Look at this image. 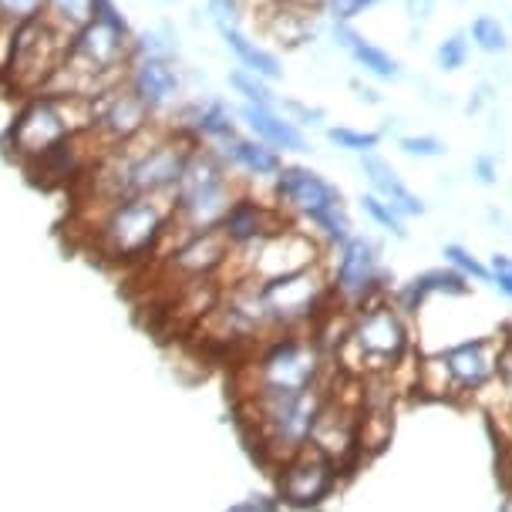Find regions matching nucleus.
Listing matches in <instances>:
<instances>
[{"label":"nucleus","instance_id":"23","mask_svg":"<svg viewBox=\"0 0 512 512\" xmlns=\"http://www.w3.org/2000/svg\"><path fill=\"white\" fill-rule=\"evenodd\" d=\"M226 85L233 88V95H240L243 105H256V108H277L280 105V95L273 91V81L253 75L246 68H233L226 75Z\"/></svg>","mask_w":512,"mask_h":512},{"label":"nucleus","instance_id":"13","mask_svg":"<svg viewBox=\"0 0 512 512\" xmlns=\"http://www.w3.org/2000/svg\"><path fill=\"white\" fill-rule=\"evenodd\" d=\"M122 81L155 118L166 115V112H176V108L182 105V91H186V78H182L179 58L176 61H169V58H132Z\"/></svg>","mask_w":512,"mask_h":512},{"label":"nucleus","instance_id":"12","mask_svg":"<svg viewBox=\"0 0 512 512\" xmlns=\"http://www.w3.org/2000/svg\"><path fill=\"white\" fill-rule=\"evenodd\" d=\"M277 486H280V499L287 506L294 509L320 506L337 486V465L327 455H320L314 445H307L280 465Z\"/></svg>","mask_w":512,"mask_h":512},{"label":"nucleus","instance_id":"22","mask_svg":"<svg viewBox=\"0 0 512 512\" xmlns=\"http://www.w3.org/2000/svg\"><path fill=\"white\" fill-rule=\"evenodd\" d=\"M219 38H223L226 51L233 54L236 68H246V71H253V75H260V78H267V81H280L283 78L280 54L270 51L267 44L253 41L246 31H226V34H219Z\"/></svg>","mask_w":512,"mask_h":512},{"label":"nucleus","instance_id":"21","mask_svg":"<svg viewBox=\"0 0 512 512\" xmlns=\"http://www.w3.org/2000/svg\"><path fill=\"white\" fill-rule=\"evenodd\" d=\"M219 152H223V159L230 162L233 172H240V176L253 179V182H273L277 179V172L283 169V152L270 149L267 142L253 139V135H236L226 145H216Z\"/></svg>","mask_w":512,"mask_h":512},{"label":"nucleus","instance_id":"35","mask_svg":"<svg viewBox=\"0 0 512 512\" xmlns=\"http://www.w3.org/2000/svg\"><path fill=\"white\" fill-rule=\"evenodd\" d=\"M489 283L506 300H512V256H506V253L492 256V260H489Z\"/></svg>","mask_w":512,"mask_h":512},{"label":"nucleus","instance_id":"32","mask_svg":"<svg viewBox=\"0 0 512 512\" xmlns=\"http://www.w3.org/2000/svg\"><path fill=\"white\" fill-rule=\"evenodd\" d=\"M34 17H44V0H0V27L14 31Z\"/></svg>","mask_w":512,"mask_h":512},{"label":"nucleus","instance_id":"14","mask_svg":"<svg viewBox=\"0 0 512 512\" xmlns=\"http://www.w3.org/2000/svg\"><path fill=\"white\" fill-rule=\"evenodd\" d=\"M226 263H230V243L223 240L219 230L182 236L166 253V270L172 277H179L186 287H192V283H213L216 273L226 270Z\"/></svg>","mask_w":512,"mask_h":512},{"label":"nucleus","instance_id":"24","mask_svg":"<svg viewBox=\"0 0 512 512\" xmlns=\"http://www.w3.org/2000/svg\"><path fill=\"white\" fill-rule=\"evenodd\" d=\"M95 17V0H44V21L58 27L61 34L81 31Z\"/></svg>","mask_w":512,"mask_h":512},{"label":"nucleus","instance_id":"37","mask_svg":"<svg viewBox=\"0 0 512 512\" xmlns=\"http://www.w3.org/2000/svg\"><path fill=\"white\" fill-rule=\"evenodd\" d=\"M435 7H438V0H405V14H408L411 34H418V38H422V27L435 17Z\"/></svg>","mask_w":512,"mask_h":512},{"label":"nucleus","instance_id":"40","mask_svg":"<svg viewBox=\"0 0 512 512\" xmlns=\"http://www.w3.org/2000/svg\"><path fill=\"white\" fill-rule=\"evenodd\" d=\"M492 98H496V88H492L489 81H479L475 91H472V98L465 102V115H479L482 108L492 105Z\"/></svg>","mask_w":512,"mask_h":512},{"label":"nucleus","instance_id":"27","mask_svg":"<svg viewBox=\"0 0 512 512\" xmlns=\"http://www.w3.org/2000/svg\"><path fill=\"white\" fill-rule=\"evenodd\" d=\"M358 206H361V213L368 216L374 226H378V230L391 233L395 240H405V236H408V230H405V216H401L391 203H384L381 196H374V192H361Z\"/></svg>","mask_w":512,"mask_h":512},{"label":"nucleus","instance_id":"6","mask_svg":"<svg viewBox=\"0 0 512 512\" xmlns=\"http://www.w3.org/2000/svg\"><path fill=\"white\" fill-rule=\"evenodd\" d=\"M502 347L506 341H492V337H475V341L448 347L438 358L418 364V391L432 398L486 391L502 371Z\"/></svg>","mask_w":512,"mask_h":512},{"label":"nucleus","instance_id":"41","mask_svg":"<svg viewBox=\"0 0 512 512\" xmlns=\"http://www.w3.org/2000/svg\"><path fill=\"white\" fill-rule=\"evenodd\" d=\"M351 91H354V98H358L361 105H381L384 102V95L374 85H364V81H358L354 78L351 81Z\"/></svg>","mask_w":512,"mask_h":512},{"label":"nucleus","instance_id":"9","mask_svg":"<svg viewBox=\"0 0 512 512\" xmlns=\"http://www.w3.org/2000/svg\"><path fill=\"white\" fill-rule=\"evenodd\" d=\"M327 273H331L334 304L344 314L388 294V270L381 263V246L371 236L354 233L351 240L337 246L334 256L327 260Z\"/></svg>","mask_w":512,"mask_h":512},{"label":"nucleus","instance_id":"25","mask_svg":"<svg viewBox=\"0 0 512 512\" xmlns=\"http://www.w3.org/2000/svg\"><path fill=\"white\" fill-rule=\"evenodd\" d=\"M132 58H179V38L176 31L166 24L159 27H145V31L132 34Z\"/></svg>","mask_w":512,"mask_h":512},{"label":"nucleus","instance_id":"26","mask_svg":"<svg viewBox=\"0 0 512 512\" xmlns=\"http://www.w3.org/2000/svg\"><path fill=\"white\" fill-rule=\"evenodd\" d=\"M469 41L482 54H506L509 51V31L496 14H479L469 24Z\"/></svg>","mask_w":512,"mask_h":512},{"label":"nucleus","instance_id":"10","mask_svg":"<svg viewBox=\"0 0 512 512\" xmlns=\"http://www.w3.org/2000/svg\"><path fill=\"white\" fill-rule=\"evenodd\" d=\"M273 192V206L280 209L287 219H300V223H310L314 216L327 213L334 206H344V192L334 186L327 176L320 172L297 166V162H283V169L277 172V179L270 182Z\"/></svg>","mask_w":512,"mask_h":512},{"label":"nucleus","instance_id":"17","mask_svg":"<svg viewBox=\"0 0 512 512\" xmlns=\"http://www.w3.org/2000/svg\"><path fill=\"white\" fill-rule=\"evenodd\" d=\"M331 41L341 48L347 58H351L368 78L374 81H401L405 78V68L391 51H384L381 44L368 41L364 34L354 27V21H331Z\"/></svg>","mask_w":512,"mask_h":512},{"label":"nucleus","instance_id":"1","mask_svg":"<svg viewBox=\"0 0 512 512\" xmlns=\"http://www.w3.org/2000/svg\"><path fill=\"white\" fill-rule=\"evenodd\" d=\"M327 371L324 344L307 331L273 334L240 371V398H290L320 388Z\"/></svg>","mask_w":512,"mask_h":512},{"label":"nucleus","instance_id":"16","mask_svg":"<svg viewBox=\"0 0 512 512\" xmlns=\"http://www.w3.org/2000/svg\"><path fill=\"white\" fill-rule=\"evenodd\" d=\"M283 223H287V216L273 203H263L253 192H240L233 199L230 213L219 223V233L230 243V253H246L253 246H260L270 233H277Z\"/></svg>","mask_w":512,"mask_h":512},{"label":"nucleus","instance_id":"2","mask_svg":"<svg viewBox=\"0 0 512 512\" xmlns=\"http://www.w3.org/2000/svg\"><path fill=\"white\" fill-rule=\"evenodd\" d=\"M172 203L159 196H132L98 209L91 226V250L108 263H135L159 253L169 236Z\"/></svg>","mask_w":512,"mask_h":512},{"label":"nucleus","instance_id":"38","mask_svg":"<svg viewBox=\"0 0 512 512\" xmlns=\"http://www.w3.org/2000/svg\"><path fill=\"white\" fill-rule=\"evenodd\" d=\"M378 4H384V0H337L334 11L327 17H331V21H358L361 14L374 11Z\"/></svg>","mask_w":512,"mask_h":512},{"label":"nucleus","instance_id":"3","mask_svg":"<svg viewBox=\"0 0 512 512\" xmlns=\"http://www.w3.org/2000/svg\"><path fill=\"white\" fill-rule=\"evenodd\" d=\"M91 128V98L78 95H54V91H38L27 95L17 108L7 128V149L27 169L41 155L58 149L64 139Z\"/></svg>","mask_w":512,"mask_h":512},{"label":"nucleus","instance_id":"15","mask_svg":"<svg viewBox=\"0 0 512 512\" xmlns=\"http://www.w3.org/2000/svg\"><path fill=\"white\" fill-rule=\"evenodd\" d=\"M172 128H179L182 135H189L199 145H226L236 135H243L240 115L226 98H196V102H182L172 112Z\"/></svg>","mask_w":512,"mask_h":512},{"label":"nucleus","instance_id":"28","mask_svg":"<svg viewBox=\"0 0 512 512\" xmlns=\"http://www.w3.org/2000/svg\"><path fill=\"white\" fill-rule=\"evenodd\" d=\"M327 142L337 145L341 152H351V155H368V152H378V145L384 135L381 132H368V128H351V125H331L327 128Z\"/></svg>","mask_w":512,"mask_h":512},{"label":"nucleus","instance_id":"29","mask_svg":"<svg viewBox=\"0 0 512 512\" xmlns=\"http://www.w3.org/2000/svg\"><path fill=\"white\" fill-rule=\"evenodd\" d=\"M472 58V41H469V31H452L445 41H438L435 48V68L442 71V75H455V71H462L465 64Z\"/></svg>","mask_w":512,"mask_h":512},{"label":"nucleus","instance_id":"4","mask_svg":"<svg viewBox=\"0 0 512 512\" xmlns=\"http://www.w3.org/2000/svg\"><path fill=\"white\" fill-rule=\"evenodd\" d=\"M327 405L324 384L290 398H240L243 425L253 428V442L267 462L283 465L290 455L310 445V435Z\"/></svg>","mask_w":512,"mask_h":512},{"label":"nucleus","instance_id":"11","mask_svg":"<svg viewBox=\"0 0 512 512\" xmlns=\"http://www.w3.org/2000/svg\"><path fill=\"white\" fill-rule=\"evenodd\" d=\"M149 128H155V115L125 88V81L91 98L88 132H95L105 149H122V145L142 139Z\"/></svg>","mask_w":512,"mask_h":512},{"label":"nucleus","instance_id":"20","mask_svg":"<svg viewBox=\"0 0 512 512\" xmlns=\"http://www.w3.org/2000/svg\"><path fill=\"white\" fill-rule=\"evenodd\" d=\"M462 294H469V280L452 267H435L411 277L408 283H401L395 294H391V300H395L401 314L411 317L425 307L428 297H462Z\"/></svg>","mask_w":512,"mask_h":512},{"label":"nucleus","instance_id":"18","mask_svg":"<svg viewBox=\"0 0 512 512\" xmlns=\"http://www.w3.org/2000/svg\"><path fill=\"white\" fill-rule=\"evenodd\" d=\"M240 115V125L246 128V135L253 139L267 142L270 149L277 152H294V155H304L310 152V142H307V132L300 125L290 122L280 108H256V105H240L236 108Z\"/></svg>","mask_w":512,"mask_h":512},{"label":"nucleus","instance_id":"39","mask_svg":"<svg viewBox=\"0 0 512 512\" xmlns=\"http://www.w3.org/2000/svg\"><path fill=\"white\" fill-rule=\"evenodd\" d=\"M472 179L479 182V186H496L499 182V159L489 152L475 155L472 159Z\"/></svg>","mask_w":512,"mask_h":512},{"label":"nucleus","instance_id":"44","mask_svg":"<svg viewBox=\"0 0 512 512\" xmlns=\"http://www.w3.org/2000/svg\"><path fill=\"white\" fill-rule=\"evenodd\" d=\"M162 4H166V0H162Z\"/></svg>","mask_w":512,"mask_h":512},{"label":"nucleus","instance_id":"19","mask_svg":"<svg viewBox=\"0 0 512 512\" xmlns=\"http://www.w3.org/2000/svg\"><path fill=\"white\" fill-rule=\"evenodd\" d=\"M358 166H361V176L368 179V186H371L374 196H381L384 203H391L405 219H411V216H425V213H428V203H425V199L418 196V192H411V189L405 186V182H401V176L395 172V166H391L388 159H381L378 152L361 155Z\"/></svg>","mask_w":512,"mask_h":512},{"label":"nucleus","instance_id":"43","mask_svg":"<svg viewBox=\"0 0 512 512\" xmlns=\"http://www.w3.org/2000/svg\"><path fill=\"white\" fill-rule=\"evenodd\" d=\"M230 512H270V506H263V502H240Z\"/></svg>","mask_w":512,"mask_h":512},{"label":"nucleus","instance_id":"34","mask_svg":"<svg viewBox=\"0 0 512 512\" xmlns=\"http://www.w3.org/2000/svg\"><path fill=\"white\" fill-rule=\"evenodd\" d=\"M280 112L290 118L294 125L300 128H317V125H324V108H317V105H307V102H300V98H280Z\"/></svg>","mask_w":512,"mask_h":512},{"label":"nucleus","instance_id":"7","mask_svg":"<svg viewBox=\"0 0 512 512\" xmlns=\"http://www.w3.org/2000/svg\"><path fill=\"white\" fill-rule=\"evenodd\" d=\"M256 287H260V300H263V310H267L273 334L307 331L317 317L327 314L324 307L334 304L327 256L317 263V267H307V270L270 280V283H256Z\"/></svg>","mask_w":512,"mask_h":512},{"label":"nucleus","instance_id":"42","mask_svg":"<svg viewBox=\"0 0 512 512\" xmlns=\"http://www.w3.org/2000/svg\"><path fill=\"white\" fill-rule=\"evenodd\" d=\"M287 4L304 7V11H310V14H331L337 0H287Z\"/></svg>","mask_w":512,"mask_h":512},{"label":"nucleus","instance_id":"5","mask_svg":"<svg viewBox=\"0 0 512 512\" xmlns=\"http://www.w3.org/2000/svg\"><path fill=\"white\" fill-rule=\"evenodd\" d=\"M354 354L361 364V374H391L411 354L408 317L395 307L391 297L371 300L347 314L344 341L337 347V358Z\"/></svg>","mask_w":512,"mask_h":512},{"label":"nucleus","instance_id":"33","mask_svg":"<svg viewBox=\"0 0 512 512\" xmlns=\"http://www.w3.org/2000/svg\"><path fill=\"white\" fill-rule=\"evenodd\" d=\"M398 152L408 155V159H442V155L448 152V145L438 139V135H401L398 139Z\"/></svg>","mask_w":512,"mask_h":512},{"label":"nucleus","instance_id":"36","mask_svg":"<svg viewBox=\"0 0 512 512\" xmlns=\"http://www.w3.org/2000/svg\"><path fill=\"white\" fill-rule=\"evenodd\" d=\"M95 21H102V24H108V27H115V31H122V34H135V31H132V24H128L125 11L115 4V0H95Z\"/></svg>","mask_w":512,"mask_h":512},{"label":"nucleus","instance_id":"31","mask_svg":"<svg viewBox=\"0 0 512 512\" xmlns=\"http://www.w3.org/2000/svg\"><path fill=\"white\" fill-rule=\"evenodd\" d=\"M243 0H206V17L219 34L243 31Z\"/></svg>","mask_w":512,"mask_h":512},{"label":"nucleus","instance_id":"8","mask_svg":"<svg viewBox=\"0 0 512 512\" xmlns=\"http://www.w3.org/2000/svg\"><path fill=\"white\" fill-rule=\"evenodd\" d=\"M64 54H68V34H61L44 17H34V21L7 31V51L0 68L11 75L24 95H38L58 75Z\"/></svg>","mask_w":512,"mask_h":512},{"label":"nucleus","instance_id":"30","mask_svg":"<svg viewBox=\"0 0 512 512\" xmlns=\"http://www.w3.org/2000/svg\"><path fill=\"white\" fill-rule=\"evenodd\" d=\"M445 267L459 270L465 280H479V283H489V263H482L479 256L472 250H465L462 243H445Z\"/></svg>","mask_w":512,"mask_h":512}]
</instances>
